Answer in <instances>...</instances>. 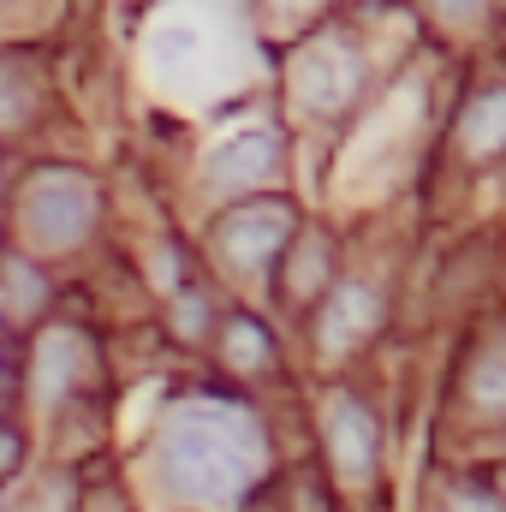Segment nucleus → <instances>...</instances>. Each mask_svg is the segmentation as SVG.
Listing matches in <instances>:
<instances>
[{
  "label": "nucleus",
  "instance_id": "obj_14",
  "mask_svg": "<svg viewBox=\"0 0 506 512\" xmlns=\"http://www.w3.org/2000/svg\"><path fill=\"white\" fill-rule=\"evenodd\" d=\"M18 459H24V435L0 423V477H12V471H18Z\"/></svg>",
  "mask_w": 506,
  "mask_h": 512
},
{
  "label": "nucleus",
  "instance_id": "obj_12",
  "mask_svg": "<svg viewBox=\"0 0 506 512\" xmlns=\"http://www.w3.org/2000/svg\"><path fill=\"white\" fill-rule=\"evenodd\" d=\"M328 274V245H316V251L298 256V274H292V292H310V280H322Z\"/></svg>",
  "mask_w": 506,
  "mask_h": 512
},
{
  "label": "nucleus",
  "instance_id": "obj_13",
  "mask_svg": "<svg viewBox=\"0 0 506 512\" xmlns=\"http://www.w3.org/2000/svg\"><path fill=\"white\" fill-rule=\"evenodd\" d=\"M483 6H489V0H435V12H441L447 24H477Z\"/></svg>",
  "mask_w": 506,
  "mask_h": 512
},
{
  "label": "nucleus",
  "instance_id": "obj_2",
  "mask_svg": "<svg viewBox=\"0 0 506 512\" xmlns=\"http://www.w3.org/2000/svg\"><path fill=\"white\" fill-rule=\"evenodd\" d=\"M18 221H24V239H36L42 251H66L96 227V185L72 167H48L30 179Z\"/></svg>",
  "mask_w": 506,
  "mask_h": 512
},
{
  "label": "nucleus",
  "instance_id": "obj_7",
  "mask_svg": "<svg viewBox=\"0 0 506 512\" xmlns=\"http://www.w3.org/2000/svg\"><path fill=\"white\" fill-rule=\"evenodd\" d=\"M376 316H381L376 286H364V280H346V286H334V298H328V310H322V346H328V352H346V346H358V340L376 328Z\"/></svg>",
  "mask_w": 506,
  "mask_h": 512
},
{
  "label": "nucleus",
  "instance_id": "obj_8",
  "mask_svg": "<svg viewBox=\"0 0 506 512\" xmlns=\"http://www.w3.org/2000/svg\"><path fill=\"white\" fill-rule=\"evenodd\" d=\"M459 137H465V149H477V155L501 149V143H506V90H483V96L465 108Z\"/></svg>",
  "mask_w": 506,
  "mask_h": 512
},
{
  "label": "nucleus",
  "instance_id": "obj_10",
  "mask_svg": "<svg viewBox=\"0 0 506 512\" xmlns=\"http://www.w3.org/2000/svg\"><path fill=\"white\" fill-rule=\"evenodd\" d=\"M72 370H78V340L72 334H48L42 340V399H54L72 382Z\"/></svg>",
  "mask_w": 506,
  "mask_h": 512
},
{
  "label": "nucleus",
  "instance_id": "obj_1",
  "mask_svg": "<svg viewBox=\"0 0 506 512\" xmlns=\"http://www.w3.org/2000/svg\"><path fill=\"white\" fill-rule=\"evenodd\" d=\"M161 483L191 507H233L262 477V429L239 405H185L155 447Z\"/></svg>",
  "mask_w": 506,
  "mask_h": 512
},
{
  "label": "nucleus",
  "instance_id": "obj_3",
  "mask_svg": "<svg viewBox=\"0 0 506 512\" xmlns=\"http://www.w3.org/2000/svg\"><path fill=\"white\" fill-rule=\"evenodd\" d=\"M215 245L233 268H268L274 256L292 245V209L280 197H256V203H239L233 215H221L215 227Z\"/></svg>",
  "mask_w": 506,
  "mask_h": 512
},
{
  "label": "nucleus",
  "instance_id": "obj_11",
  "mask_svg": "<svg viewBox=\"0 0 506 512\" xmlns=\"http://www.w3.org/2000/svg\"><path fill=\"white\" fill-rule=\"evenodd\" d=\"M471 399H477L483 411H506V346L489 352V358L471 370Z\"/></svg>",
  "mask_w": 506,
  "mask_h": 512
},
{
  "label": "nucleus",
  "instance_id": "obj_6",
  "mask_svg": "<svg viewBox=\"0 0 506 512\" xmlns=\"http://www.w3.org/2000/svg\"><path fill=\"white\" fill-rule=\"evenodd\" d=\"M364 90V60L346 48V42H316L304 60H298V96L322 114L346 108L352 96Z\"/></svg>",
  "mask_w": 506,
  "mask_h": 512
},
{
  "label": "nucleus",
  "instance_id": "obj_4",
  "mask_svg": "<svg viewBox=\"0 0 506 512\" xmlns=\"http://www.w3.org/2000/svg\"><path fill=\"white\" fill-rule=\"evenodd\" d=\"M328 453L346 483H370L381 465V429L376 411L358 399H328Z\"/></svg>",
  "mask_w": 506,
  "mask_h": 512
},
{
  "label": "nucleus",
  "instance_id": "obj_15",
  "mask_svg": "<svg viewBox=\"0 0 506 512\" xmlns=\"http://www.w3.org/2000/svg\"><path fill=\"white\" fill-rule=\"evenodd\" d=\"M292 6H310V0H292Z\"/></svg>",
  "mask_w": 506,
  "mask_h": 512
},
{
  "label": "nucleus",
  "instance_id": "obj_5",
  "mask_svg": "<svg viewBox=\"0 0 506 512\" xmlns=\"http://www.w3.org/2000/svg\"><path fill=\"white\" fill-rule=\"evenodd\" d=\"M280 173H286V137L268 131V126L227 137L221 155L209 161V179H215L221 191H256V185H268V179H280Z\"/></svg>",
  "mask_w": 506,
  "mask_h": 512
},
{
  "label": "nucleus",
  "instance_id": "obj_9",
  "mask_svg": "<svg viewBox=\"0 0 506 512\" xmlns=\"http://www.w3.org/2000/svg\"><path fill=\"white\" fill-rule=\"evenodd\" d=\"M221 358H227L233 370H268V364H274V340H268L262 322L233 316V322L221 328Z\"/></svg>",
  "mask_w": 506,
  "mask_h": 512
}]
</instances>
